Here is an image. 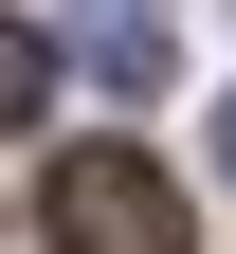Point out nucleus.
Returning <instances> with one entry per match:
<instances>
[{"label":"nucleus","mask_w":236,"mask_h":254,"mask_svg":"<svg viewBox=\"0 0 236 254\" xmlns=\"http://www.w3.org/2000/svg\"><path fill=\"white\" fill-rule=\"evenodd\" d=\"M37 236H55V254H182V182H163L146 145H55Z\"/></svg>","instance_id":"f257e3e1"},{"label":"nucleus","mask_w":236,"mask_h":254,"mask_svg":"<svg viewBox=\"0 0 236 254\" xmlns=\"http://www.w3.org/2000/svg\"><path fill=\"white\" fill-rule=\"evenodd\" d=\"M55 109V37H37V18H0V127H37Z\"/></svg>","instance_id":"7ed1b4c3"},{"label":"nucleus","mask_w":236,"mask_h":254,"mask_svg":"<svg viewBox=\"0 0 236 254\" xmlns=\"http://www.w3.org/2000/svg\"><path fill=\"white\" fill-rule=\"evenodd\" d=\"M55 18H73V55H91L109 109H146V91H163V0H55Z\"/></svg>","instance_id":"f03ea898"},{"label":"nucleus","mask_w":236,"mask_h":254,"mask_svg":"<svg viewBox=\"0 0 236 254\" xmlns=\"http://www.w3.org/2000/svg\"><path fill=\"white\" fill-rule=\"evenodd\" d=\"M218 182H236V91H218Z\"/></svg>","instance_id":"20e7f679"}]
</instances>
